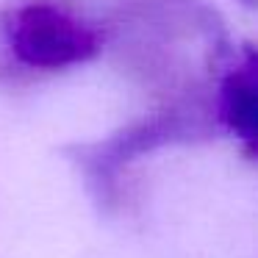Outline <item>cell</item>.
Listing matches in <instances>:
<instances>
[{
    "label": "cell",
    "mask_w": 258,
    "mask_h": 258,
    "mask_svg": "<svg viewBox=\"0 0 258 258\" xmlns=\"http://www.w3.org/2000/svg\"><path fill=\"white\" fill-rule=\"evenodd\" d=\"M6 45L28 70H67L84 64L97 50V34L89 23L53 0H28L9 14Z\"/></svg>",
    "instance_id": "1"
},
{
    "label": "cell",
    "mask_w": 258,
    "mask_h": 258,
    "mask_svg": "<svg viewBox=\"0 0 258 258\" xmlns=\"http://www.w3.org/2000/svg\"><path fill=\"white\" fill-rule=\"evenodd\" d=\"M222 114L230 128L258 150V61L230 75L222 92Z\"/></svg>",
    "instance_id": "2"
}]
</instances>
